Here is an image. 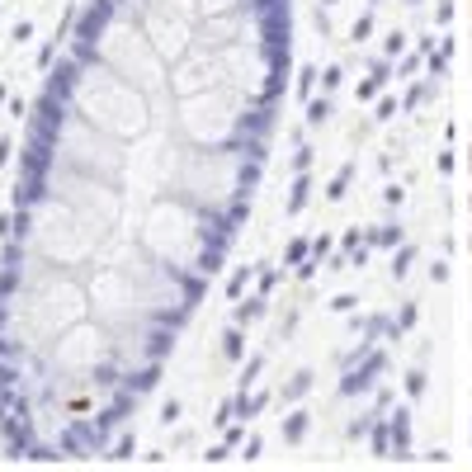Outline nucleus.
<instances>
[{"label":"nucleus","mask_w":472,"mask_h":472,"mask_svg":"<svg viewBox=\"0 0 472 472\" xmlns=\"http://www.w3.org/2000/svg\"><path fill=\"white\" fill-rule=\"evenodd\" d=\"M269 90L260 0H100L52 86L0 265V425L100 444L227 227Z\"/></svg>","instance_id":"obj_1"}]
</instances>
